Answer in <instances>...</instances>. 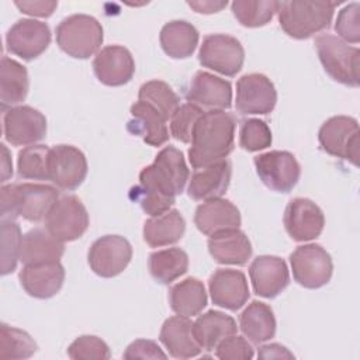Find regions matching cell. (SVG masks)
<instances>
[{
    "mask_svg": "<svg viewBox=\"0 0 360 360\" xmlns=\"http://www.w3.org/2000/svg\"><path fill=\"white\" fill-rule=\"evenodd\" d=\"M236 120L231 112L224 110H210L197 121L188 160L194 169L204 167L224 160L235 146Z\"/></svg>",
    "mask_w": 360,
    "mask_h": 360,
    "instance_id": "obj_1",
    "label": "cell"
},
{
    "mask_svg": "<svg viewBox=\"0 0 360 360\" xmlns=\"http://www.w3.org/2000/svg\"><path fill=\"white\" fill-rule=\"evenodd\" d=\"M0 191L1 219L7 221L22 217L30 222H39L59 198L58 187L42 183L3 184Z\"/></svg>",
    "mask_w": 360,
    "mask_h": 360,
    "instance_id": "obj_2",
    "label": "cell"
},
{
    "mask_svg": "<svg viewBox=\"0 0 360 360\" xmlns=\"http://www.w3.org/2000/svg\"><path fill=\"white\" fill-rule=\"evenodd\" d=\"M336 6L338 3L332 1H278L276 13L281 30L288 37L307 39L330 25Z\"/></svg>",
    "mask_w": 360,
    "mask_h": 360,
    "instance_id": "obj_3",
    "label": "cell"
},
{
    "mask_svg": "<svg viewBox=\"0 0 360 360\" xmlns=\"http://www.w3.org/2000/svg\"><path fill=\"white\" fill-rule=\"evenodd\" d=\"M190 172L183 152L172 145L165 146L155 158L153 163L145 166L139 173V186L176 198L183 193Z\"/></svg>",
    "mask_w": 360,
    "mask_h": 360,
    "instance_id": "obj_4",
    "label": "cell"
},
{
    "mask_svg": "<svg viewBox=\"0 0 360 360\" xmlns=\"http://www.w3.org/2000/svg\"><path fill=\"white\" fill-rule=\"evenodd\" d=\"M55 32L58 46L76 59H87L97 53L104 39L101 24L87 14L65 17Z\"/></svg>",
    "mask_w": 360,
    "mask_h": 360,
    "instance_id": "obj_5",
    "label": "cell"
},
{
    "mask_svg": "<svg viewBox=\"0 0 360 360\" xmlns=\"http://www.w3.org/2000/svg\"><path fill=\"white\" fill-rule=\"evenodd\" d=\"M315 48L323 70L338 83L349 87H359V59L357 46H350L339 37L321 34L315 38Z\"/></svg>",
    "mask_w": 360,
    "mask_h": 360,
    "instance_id": "obj_6",
    "label": "cell"
},
{
    "mask_svg": "<svg viewBox=\"0 0 360 360\" xmlns=\"http://www.w3.org/2000/svg\"><path fill=\"white\" fill-rule=\"evenodd\" d=\"M321 148L330 156L359 165V122L353 117L335 115L328 118L318 131Z\"/></svg>",
    "mask_w": 360,
    "mask_h": 360,
    "instance_id": "obj_7",
    "label": "cell"
},
{
    "mask_svg": "<svg viewBox=\"0 0 360 360\" xmlns=\"http://www.w3.org/2000/svg\"><path fill=\"white\" fill-rule=\"evenodd\" d=\"M290 264L294 280L309 290L326 285L333 273L330 255L318 243H307L295 248L290 255Z\"/></svg>",
    "mask_w": 360,
    "mask_h": 360,
    "instance_id": "obj_8",
    "label": "cell"
},
{
    "mask_svg": "<svg viewBox=\"0 0 360 360\" xmlns=\"http://www.w3.org/2000/svg\"><path fill=\"white\" fill-rule=\"evenodd\" d=\"M200 63L224 76H236L245 62V49L239 39L228 34H210L198 51Z\"/></svg>",
    "mask_w": 360,
    "mask_h": 360,
    "instance_id": "obj_9",
    "label": "cell"
},
{
    "mask_svg": "<svg viewBox=\"0 0 360 360\" xmlns=\"http://www.w3.org/2000/svg\"><path fill=\"white\" fill-rule=\"evenodd\" d=\"M44 221L46 231L58 240L73 242L87 231L89 212L76 195H62Z\"/></svg>",
    "mask_w": 360,
    "mask_h": 360,
    "instance_id": "obj_10",
    "label": "cell"
},
{
    "mask_svg": "<svg viewBox=\"0 0 360 360\" xmlns=\"http://www.w3.org/2000/svg\"><path fill=\"white\" fill-rule=\"evenodd\" d=\"M256 173L266 187L277 193H290L300 180L301 166L287 150H270L253 159Z\"/></svg>",
    "mask_w": 360,
    "mask_h": 360,
    "instance_id": "obj_11",
    "label": "cell"
},
{
    "mask_svg": "<svg viewBox=\"0 0 360 360\" xmlns=\"http://www.w3.org/2000/svg\"><path fill=\"white\" fill-rule=\"evenodd\" d=\"M132 259V246L121 235H104L96 239L87 253V262L93 273L111 278L121 274Z\"/></svg>",
    "mask_w": 360,
    "mask_h": 360,
    "instance_id": "obj_12",
    "label": "cell"
},
{
    "mask_svg": "<svg viewBox=\"0 0 360 360\" xmlns=\"http://www.w3.org/2000/svg\"><path fill=\"white\" fill-rule=\"evenodd\" d=\"M277 90L273 82L262 73L243 75L236 82V110L243 115H264L274 110Z\"/></svg>",
    "mask_w": 360,
    "mask_h": 360,
    "instance_id": "obj_13",
    "label": "cell"
},
{
    "mask_svg": "<svg viewBox=\"0 0 360 360\" xmlns=\"http://www.w3.org/2000/svg\"><path fill=\"white\" fill-rule=\"evenodd\" d=\"M51 44V30L46 22L34 18L15 21L6 34L8 52L24 59L32 60L42 55Z\"/></svg>",
    "mask_w": 360,
    "mask_h": 360,
    "instance_id": "obj_14",
    "label": "cell"
},
{
    "mask_svg": "<svg viewBox=\"0 0 360 360\" xmlns=\"http://www.w3.org/2000/svg\"><path fill=\"white\" fill-rule=\"evenodd\" d=\"M3 132L13 146L35 145L46 135V118L30 105L11 107L3 117Z\"/></svg>",
    "mask_w": 360,
    "mask_h": 360,
    "instance_id": "obj_15",
    "label": "cell"
},
{
    "mask_svg": "<svg viewBox=\"0 0 360 360\" xmlns=\"http://www.w3.org/2000/svg\"><path fill=\"white\" fill-rule=\"evenodd\" d=\"M86 155L73 145H55L49 153V180L60 190L77 188L87 176Z\"/></svg>",
    "mask_w": 360,
    "mask_h": 360,
    "instance_id": "obj_16",
    "label": "cell"
},
{
    "mask_svg": "<svg viewBox=\"0 0 360 360\" xmlns=\"http://www.w3.org/2000/svg\"><path fill=\"white\" fill-rule=\"evenodd\" d=\"M284 228L288 236L297 242H308L318 238L325 226V215L309 198H292L284 211Z\"/></svg>",
    "mask_w": 360,
    "mask_h": 360,
    "instance_id": "obj_17",
    "label": "cell"
},
{
    "mask_svg": "<svg viewBox=\"0 0 360 360\" xmlns=\"http://www.w3.org/2000/svg\"><path fill=\"white\" fill-rule=\"evenodd\" d=\"M93 70L100 83L118 87L127 84L134 77L135 60L125 46L107 45L96 53Z\"/></svg>",
    "mask_w": 360,
    "mask_h": 360,
    "instance_id": "obj_18",
    "label": "cell"
},
{
    "mask_svg": "<svg viewBox=\"0 0 360 360\" xmlns=\"http://www.w3.org/2000/svg\"><path fill=\"white\" fill-rule=\"evenodd\" d=\"M249 277L253 291L263 298H274L290 284V271L278 256L262 255L249 266Z\"/></svg>",
    "mask_w": 360,
    "mask_h": 360,
    "instance_id": "obj_19",
    "label": "cell"
},
{
    "mask_svg": "<svg viewBox=\"0 0 360 360\" xmlns=\"http://www.w3.org/2000/svg\"><path fill=\"white\" fill-rule=\"evenodd\" d=\"M208 288L212 302L229 311L240 309L250 295L246 276L233 269L215 270L208 280Z\"/></svg>",
    "mask_w": 360,
    "mask_h": 360,
    "instance_id": "obj_20",
    "label": "cell"
},
{
    "mask_svg": "<svg viewBox=\"0 0 360 360\" xmlns=\"http://www.w3.org/2000/svg\"><path fill=\"white\" fill-rule=\"evenodd\" d=\"M20 284L24 291L38 300L52 298L65 281V269L60 262L25 264L20 271Z\"/></svg>",
    "mask_w": 360,
    "mask_h": 360,
    "instance_id": "obj_21",
    "label": "cell"
},
{
    "mask_svg": "<svg viewBox=\"0 0 360 360\" xmlns=\"http://www.w3.org/2000/svg\"><path fill=\"white\" fill-rule=\"evenodd\" d=\"M232 166L224 159L217 163L198 167L188 179L187 194L195 201H207L222 197L231 183Z\"/></svg>",
    "mask_w": 360,
    "mask_h": 360,
    "instance_id": "obj_22",
    "label": "cell"
},
{
    "mask_svg": "<svg viewBox=\"0 0 360 360\" xmlns=\"http://www.w3.org/2000/svg\"><path fill=\"white\" fill-rule=\"evenodd\" d=\"M186 98L198 107L225 110L232 105V86L225 79L200 70L191 79Z\"/></svg>",
    "mask_w": 360,
    "mask_h": 360,
    "instance_id": "obj_23",
    "label": "cell"
},
{
    "mask_svg": "<svg viewBox=\"0 0 360 360\" xmlns=\"http://www.w3.org/2000/svg\"><path fill=\"white\" fill-rule=\"evenodd\" d=\"M240 222L242 218L236 205L222 197L204 201L194 212L197 229L207 236L228 229H238Z\"/></svg>",
    "mask_w": 360,
    "mask_h": 360,
    "instance_id": "obj_24",
    "label": "cell"
},
{
    "mask_svg": "<svg viewBox=\"0 0 360 360\" xmlns=\"http://www.w3.org/2000/svg\"><path fill=\"white\" fill-rule=\"evenodd\" d=\"M159 339L174 359L197 357L202 350L194 336L193 322L188 316L174 315L167 318L160 328Z\"/></svg>",
    "mask_w": 360,
    "mask_h": 360,
    "instance_id": "obj_25",
    "label": "cell"
},
{
    "mask_svg": "<svg viewBox=\"0 0 360 360\" xmlns=\"http://www.w3.org/2000/svg\"><path fill=\"white\" fill-rule=\"evenodd\" d=\"M131 120L127 124V129L150 146H162L169 141V129L166 120L149 104L136 101L131 105Z\"/></svg>",
    "mask_w": 360,
    "mask_h": 360,
    "instance_id": "obj_26",
    "label": "cell"
},
{
    "mask_svg": "<svg viewBox=\"0 0 360 360\" xmlns=\"http://www.w3.org/2000/svg\"><path fill=\"white\" fill-rule=\"evenodd\" d=\"M208 252L219 264L243 266L252 256V243L239 228L228 229L210 236Z\"/></svg>",
    "mask_w": 360,
    "mask_h": 360,
    "instance_id": "obj_27",
    "label": "cell"
},
{
    "mask_svg": "<svg viewBox=\"0 0 360 360\" xmlns=\"http://www.w3.org/2000/svg\"><path fill=\"white\" fill-rule=\"evenodd\" d=\"M63 253V242L52 236L46 228H34L22 235L20 262L24 266L59 262Z\"/></svg>",
    "mask_w": 360,
    "mask_h": 360,
    "instance_id": "obj_28",
    "label": "cell"
},
{
    "mask_svg": "<svg viewBox=\"0 0 360 360\" xmlns=\"http://www.w3.org/2000/svg\"><path fill=\"white\" fill-rule=\"evenodd\" d=\"M197 28L186 20H173L166 22L159 34L163 52L173 59H186L191 56L198 45Z\"/></svg>",
    "mask_w": 360,
    "mask_h": 360,
    "instance_id": "obj_29",
    "label": "cell"
},
{
    "mask_svg": "<svg viewBox=\"0 0 360 360\" xmlns=\"http://www.w3.org/2000/svg\"><path fill=\"white\" fill-rule=\"evenodd\" d=\"M239 328L243 336L255 343L260 345L270 340L276 335V316L270 305L252 301L239 315Z\"/></svg>",
    "mask_w": 360,
    "mask_h": 360,
    "instance_id": "obj_30",
    "label": "cell"
},
{
    "mask_svg": "<svg viewBox=\"0 0 360 360\" xmlns=\"http://www.w3.org/2000/svg\"><path fill=\"white\" fill-rule=\"evenodd\" d=\"M186 232V219L179 210H169L167 212L150 217L145 221L142 235L143 240L150 248L169 246L179 242Z\"/></svg>",
    "mask_w": 360,
    "mask_h": 360,
    "instance_id": "obj_31",
    "label": "cell"
},
{
    "mask_svg": "<svg viewBox=\"0 0 360 360\" xmlns=\"http://www.w3.org/2000/svg\"><path fill=\"white\" fill-rule=\"evenodd\" d=\"M238 330L232 316L221 311H207L193 322V332L202 350H214L217 345Z\"/></svg>",
    "mask_w": 360,
    "mask_h": 360,
    "instance_id": "obj_32",
    "label": "cell"
},
{
    "mask_svg": "<svg viewBox=\"0 0 360 360\" xmlns=\"http://www.w3.org/2000/svg\"><path fill=\"white\" fill-rule=\"evenodd\" d=\"M30 80L25 66L8 56L1 58L0 65V101L1 107H13L22 103L28 94Z\"/></svg>",
    "mask_w": 360,
    "mask_h": 360,
    "instance_id": "obj_33",
    "label": "cell"
},
{
    "mask_svg": "<svg viewBox=\"0 0 360 360\" xmlns=\"http://www.w3.org/2000/svg\"><path fill=\"white\" fill-rule=\"evenodd\" d=\"M169 304L177 315H198L207 307V292L202 281L195 277H187L176 283L169 290Z\"/></svg>",
    "mask_w": 360,
    "mask_h": 360,
    "instance_id": "obj_34",
    "label": "cell"
},
{
    "mask_svg": "<svg viewBox=\"0 0 360 360\" xmlns=\"http://www.w3.org/2000/svg\"><path fill=\"white\" fill-rule=\"evenodd\" d=\"M148 267L155 281L170 284L187 273L188 255L180 248L162 249L149 255Z\"/></svg>",
    "mask_w": 360,
    "mask_h": 360,
    "instance_id": "obj_35",
    "label": "cell"
},
{
    "mask_svg": "<svg viewBox=\"0 0 360 360\" xmlns=\"http://www.w3.org/2000/svg\"><path fill=\"white\" fill-rule=\"evenodd\" d=\"M138 100L152 105L166 121L180 107V98L173 89L163 80H149L139 87Z\"/></svg>",
    "mask_w": 360,
    "mask_h": 360,
    "instance_id": "obj_36",
    "label": "cell"
},
{
    "mask_svg": "<svg viewBox=\"0 0 360 360\" xmlns=\"http://www.w3.org/2000/svg\"><path fill=\"white\" fill-rule=\"evenodd\" d=\"M49 153L46 145H30L18 152L17 172L27 180H49Z\"/></svg>",
    "mask_w": 360,
    "mask_h": 360,
    "instance_id": "obj_37",
    "label": "cell"
},
{
    "mask_svg": "<svg viewBox=\"0 0 360 360\" xmlns=\"http://www.w3.org/2000/svg\"><path fill=\"white\" fill-rule=\"evenodd\" d=\"M278 1L269 0H235L231 10L238 22L248 28L263 27L271 21L277 11Z\"/></svg>",
    "mask_w": 360,
    "mask_h": 360,
    "instance_id": "obj_38",
    "label": "cell"
},
{
    "mask_svg": "<svg viewBox=\"0 0 360 360\" xmlns=\"http://www.w3.org/2000/svg\"><path fill=\"white\" fill-rule=\"evenodd\" d=\"M35 340L22 329L1 323L0 326V359H28L37 352Z\"/></svg>",
    "mask_w": 360,
    "mask_h": 360,
    "instance_id": "obj_39",
    "label": "cell"
},
{
    "mask_svg": "<svg viewBox=\"0 0 360 360\" xmlns=\"http://www.w3.org/2000/svg\"><path fill=\"white\" fill-rule=\"evenodd\" d=\"M22 235L14 221L1 219V274L7 276L17 267L21 255Z\"/></svg>",
    "mask_w": 360,
    "mask_h": 360,
    "instance_id": "obj_40",
    "label": "cell"
},
{
    "mask_svg": "<svg viewBox=\"0 0 360 360\" xmlns=\"http://www.w3.org/2000/svg\"><path fill=\"white\" fill-rule=\"evenodd\" d=\"M273 136L269 125L259 118L242 121L239 128V146L248 152H257L271 145Z\"/></svg>",
    "mask_w": 360,
    "mask_h": 360,
    "instance_id": "obj_41",
    "label": "cell"
},
{
    "mask_svg": "<svg viewBox=\"0 0 360 360\" xmlns=\"http://www.w3.org/2000/svg\"><path fill=\"white\" fill-rule=\"evenodd\" d=\"M202 114L204 110L193 103L181 104L170 118L172 136L183 143H190L194 127Z\"/></svg>",
    "mask_w": 360,
    "mask_h": 360,
    "instance_id": "obj_42",
    "label": "cell"
},
{
    "mask_svg": "<svg viewBox=\"0 0 360 360\" xmlns=\"http://www.w3.org/2000/svg\"><path fill=\"white\" fill-rule=\"evenodd\" d=\"M68 356L73 360H105L110 359L108 345L94 335H82L68 347Z\"/></svg>",
    "mask_w": 360,
    "mask_h": 360,
    "instance_id": "obj_43",
    "label": "cell"
},
{
    "mask_svg": "<svg viewBox=\"0 0 360 360\" xmlns=\"http://www.w3.org/2000/svg\"><path fill=\"white\" fill-rule=\"evenodd\" d=\"M129 197L132 201L138 202L141 205L142 211L145 214H148L149 217H158V215L167 212L176 201V198L166 197V195L159 194L152 190H146V188L141 187L139 184L134 186L129 190Z\"/></svg>",
    "mask_w": 360,
    "mask_h": 360,
    "instance_id": "obj_44",
    "label": "cell"
},
{
    "mask_svg": "<svg viewBox=\"0 0 360 360\" xmlns=\"http://www.w3.org/2000/svg\"><path fill=\"white\" fill-rule=\"evenodd\" d=\"M335 31L346 44H357L360 41V4H346L339 13L335 22Z\"/></svg>",
    "mask_w": 360,
    "mask_h": 360,
    "instance_id": "obj_45",
    "label": "cell"
},
{
    "mask_svg": "<svg viewBox=\"0 0 360 360\" xmlns=\"http://www.w3.org/2000/svg\"><path fill=\"white\" fill-rule=\"evenodd\" d=\"M215 356L221 360H250L255 356V352L248 339L235 333L217 345Z\"/></svg>",
    "mask_w": 360,
    "mask_h": 360,
    "instance_id": "obj_46",
    "label": "cell"
},
{
    "mask_svg": "<svg viewBox=\"0 0 360 360\" xmlns=\"http://www.w3.org/2000/svg\"><path fill=\"white\" fill-rule=\"evenodd\" d=\"M124 359H166L167 354L159 347V345L149 339H136L125 349Z\"/></svg>",
    "mask_w": 360,
    "mask_h": 360,
    "instance_id": "obj_47",
    "label": "cell"
},
{
    "mask_svg": "<svg viewBox=\"0 0 360 360\" xmlns=\"http://www.w3.org/2000/svg\"><path fill=\"white\" fill-rule=\"evenodd\" d=\"M14 6L24 14L45 18L52 15L58 1H14Z\"/></svg>",
    "mask_w": 360,
    "mask_h": 360,
    "instance_id": "obj_48",
    "label": "cell"
},
{
    "mask_svg": "<svg viewBox=\"0 0 360 360\" xmlns=\"http://www.w3.org/2000/svg\"><path fill=\"white\" fill-rule=\"evenodd\" d=\"M257 357L259 359H294V354L285 346H281L278 343H270L259 347Z\"/></svg>",
    "mask_w": 360,
    "mask_h": 360,
    "instance_id": "obj_49",
    "label": "cell"
},
{
    "mask_svg": "<svg viewBox=\"0 0 360 360\" xmlns=\"http://www.w3.org/2000/svg\"><path fill=\"white\" fill-rule=\"evenodd\" d=\"M187 4L200 14H212L226 7V1H187Z\"/></svg>",
    "mask_w": 360,
    "mask_h": 360,
    "instance_id": "obj_50",
    "label": "cell"
},
{
    "mask_svg": "<svg viewBox=\"0 0 360 360\" xmlns=\"http://www.w3.org/2000/svg\"><path fill=\"white\" fill-rule=\"evenodd\" d=\"M1 152H3V159H1V183L7 181V179L13 174V165H11V158L8 155V150L6 145H0Z\"/></svg>",
    "mask_w": 360,
    "mask_h": 360,
    "instance_id": "obj_51",
    "label": "cell"
}]
</instances>
